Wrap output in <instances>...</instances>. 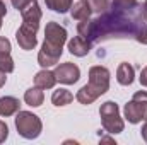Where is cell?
<instances>
[{
    "label": "cell",
    "instance_id": "cell-18",
    "mask_svg": "<svg viewBox=\"0 0 147 145\" xmlns=\"http://www.w3.org/2000/svg\"><path fill=\"white\" fill-rule=\"evenodd\" d=\"M0 70L5 73L14 72V60L10 53H0Z\"/></svg>",
    "mask_w": 147,
    "mask_h": 145
},
{
    "label": "cell",
    "instance_id": "cell-7",
    "mask_svg": "<svg viewBox=\"0 0 147 145\" xmlns=\"http://www.w3.org/2000/svg\"><path fill=\"white\" fill-rule=\"evenodd\" d=\"M21 15H22V26L21 28H24L28 31H33V33H38L39 21H41V9H39L36 0H33L26 9H22Z\"/></svg>",
    "mask_w": 147,
    "mask_h": 145
},
{
    "label": "cell",
    "instance_id": "cell-23",
    "mask_svg": "<svg viewBox=\"0 0 147 145\" xmlns=\"http://www.w3.org/2000/svg\"><path fill=\"white\" fill-rule=\"evenodd\" d=\"M10 2H12V5H14L17 10H22V9H26L33 0H10Z\"/></svg>",
    "mask_w": 147,
    "mask_h": 145
},
{
    "label": "cell",
    "instance_id": "cell-21",
    "mask_svg": "<svg viewBox=\"0 0 147 145\" xmlns=\"http://www.w3.org/2000/svg\"><path fill=\"white\" fill-rule=\"evenodd\" d=\"M0 53H10V41L7 38H0Z\"/></svg>",
    "mask_w": 147,
    "mask_h": 145
},
{
    "label": "cell",
    "instance_id": "cell-12",
    "mask_svg": "<svg viewBox=\"0 0 147 145\" xmlns=\"http://www.w3.org/2000/svg\"><path fill=\"white\" fill-rule=\"evenodd\" d=\"M55 84H57L55 72H51L48 68H45V70H41L34 75V85L39 89H51Z\"/></svg>",
    "mask_w": 147,
    "mask_h": 145
},
{
    "label": "cell",
    "instance_id": "cell-24",
    "mask_svg": "<svg viewBox=\"0 0 147 145\" xmlns=\"http://www.w3.org/2000/svg\"><path fill=\"white\" fill-rule=\"evenodd\" d=\"M139 80H140V84L147 87V67L146 68H142V72H140V77H139Z\"/></svg>",
    "mask_w": 147,
    "mask_h": 145
},
{
    "label": "cell",
    "instance_id": "cell-17",
    "mask_svg": "<svg viewBox=\"0 0 147 145\" xmlns=\"http://www.w3.org/2000/svg\"><path fill=\"white\" fill-rule=\"evenodd\" d=\"M74 0H45L46 7L51 9L53 12H58V14H65L67 10H70Z\"/></svg>",
    "mask_w": 147,
    "mask_h": 145
},
{
    "label": "cell",
    "instance_id": "cell-13",
    "mask_svg": "<svg viewBox=\"0 0 147 145\" xmlns=\"http://www.w3.org/2000/svg\"><path fill=\"white\" fill-rule=\"evenodd\" d=\"M134 77H135V72H134V67L130 63L123 62V63L118 65V70H116V80H118V84L130 85L134 82Z\"/></svg>",
    "mask_w": 147,
    "mask_h": 145
},
{
    "label": "cell",
    "instance_id": "cell-19",
    "mask_svg": "<svg viewBox=\"0 0 147 145\" xmlns=\"http://www.w3.org/2000/svg\"><path fill=\"white\" fill-rule=\"evenodd\" d=\"M87 2H89L92 12H99V14L110 7V0H87Z\"/></svg>",
    "mask_w": 147,
    "mask_h": 145
},
{
    "label": "cell",
    "instance_id": "cell-26",
    "mask_svg": "<svg viewBox=\"0 0 147 145\" xmlns=\"http://www.w3.org/2000/svg\"><path fill=\"white\" fill-rule=\"evenodd\" d=\"M5 75H7V73H5V72H2V70H0V87H2V85H3V84L7 82V77H5Z\"/></svg>",
    "mask_w": 147,
    "mask_h": 145
},
{
    "label": "cell",
    "instance_id": "cell-22",
    "mask_svg": "<svg viewBox=\"0 0 147 145\" xmlns=\"http://www.w3.org/2000/svg\"><path fill=\"white\" fill-rule=\"evenodd\" d=\"M7 137H9V126H7L3 121H0V144L5 142Z\"/></svg>",
    "mask_w": 147,
    "mask_h": 145
},
{
    "label": "cell",
    "instance_id": "cell-25",
    "mask_svg": "<svg viewBox=\"0 0 147 145\" xmlns=\"http://www.w3.org/2000/svg\"><path fill=\"white\" fill-rule=\"evenodd\" d=\"M5 14H7V7H5V3L0 0V19H3Z\"/></svg>",
    "mask_w": 147,
    "mask_h": 145
},
{
    "label": "cell",
    "instance_id": "cell-3",
    "mask_svg": "<svg viewBox=\"0 0 147 145\" xmlns=\"http://www.w3.org/2000/svg\"><path fill=\"white\" fill-rule=\"evenodd\" d=\"M110 89V70L106 67L96 65L89 70V82L79 89L75 99L80 104H91L99 96H103Z\"/></svg>",
    "mask_w": 147,
    "mask_h": 145
},
{
    "label": "cell",
    "instance_id": "cell-14",
    "mask_svg": "<svg viewBox=\"0 0 147 145\" xmlns=\"http://www.w3.org/2000/svg\"><path fill=\"white\" fill-rule=\"evenodd\" d=\"M19 99L12 97V96H5V97H0V116H12L19 111Z\"/></svg>",
    "mask_w": 147,
    "mask_h": 145
},
{
    "label": "cell",
    "instance_id": "cell-11",
    "mask_svg": "<svg viewBox=\"0 0 147 145\" xmlns=\"http://www.w3.org/2000/svg\"><path fill=\"white\" fill-rule=\"evenodd\" d=\"M91 14H92V9L87 0H77L70 7V15H72V19H77V21L89 19Z\"/></svg>",
    "mask_w": 147,
    "mask_h": 145
},
{
    "label": "cell",
    "instance_id": "cell-4",
    "mask_svg": "<svg viewBox=\"0 0 147 145\" xmlns=\"http://www.w3.org/2000/svg\"><path fill=\"white\" fill-rule=\"evenodd\" d=\"M99 116H101V123H103L105 132H108L111 135H116V133L123 132L125 123L120 116V109H118L116 103H113V101L103 103L101 108H99Z\"/></svg>",
    "mask_w": 147,
    "mask_h": 145
},
{
    "label": "cell",
    "instance_id": "cell-10",
    "mask_svg": "<svg viewBox=\"0 0 147 145\" xmlns=\"http://www.w3.org/2000/svg\"><path fill=\"white\" fill-rule=\"evenodd\" d=\"M16 39H17L19 46H21L22 50H26V51L34 50L36 44H38L36 33L28 31V29H24V28H19V29H17V33H16Z\"/></svg>",
    "mask_w": 147,
    "mask_h": 145
},
{
    "label": "cell",
    "instance_id": "cell-30",
    "mask_svg": "<svg viewBox=\"0 0 147 145\" xmlns=\"http://www.w3.org/2000/svg\"><path fill=\"white\" fill-rule=\"evenodd\" d=\"M0 28H2V19H0Z\"/></svg>",
    "mask_w": 147,
    "mask_h": 145
},
{
    "label": "cell",
    "instance_id": "cell-29",
    "mask_svg": "<svg viewBox=\"0 0 147 145\" xmlns=\"http://www.w3.org/2000/svg\"><path fill=\"white\" fill-rule=\"evenodd\" d=\"M103 142H110V144H113L115 140H113V138H110V137H101V144H103Z\"/></svg>",
    "mask_w": 147,
    "mask_h": 145
},
{
    "label": "cell",
    "instance_id": "cell-6",
    "mask_svg": "<svg viewBox=\"0 0 147 145\" xmlns=\"http://www.w3.org/2000/svg\"><path fill=\"white\" fill-rule=\"evenodd\" d=\"M125 118L128 123L137 125L142 119L147 121V91H139L134 94L132 101L125 104Z\"/></svg>",
    "mask_w": 147,
    "mask_h": 145
},
{
    "label": "cell",
    "instance_id": "cell-9",
    "mask_svg": "<svg viewBox=\"0 0 147 145\" xmlns=\"http://www.w3.org/2000/svg\"><path fill=\"white\" fill-rule=\"evenodd\" d=\"M92 48V43L82 36H75L69 41V51L74 56H86Z\"/></svg>",
    "mask_w": 147,
    "mask_h": 145
},
{
    "label": "cell",
    "instance_id": "cell-28",
    "mask_svg": "<svg viewBox=\"0 0 147 145\" xmlns=\"http://www.w3.org/2000/svg\"><path fill=\"white\" fill-rule=\"evenodd\" d=\"M142 14H144V19L147 21V0L144 2V5H142Z\"/></svg>",
    "mask_w": 147,
    "mask_h": 145
},
{
    "label": "cell",
    "instance_id": "cell-16",
    "mask_svg": "<svg viewBox=\"0 0 147 145\" xmlns=\"http://www.w3.org/2000/svg\"><path fill=\"white\" fill-rule=\"evenodd\" d=\"M74 101V94L67 89H58L51 94V103L55 106H67Z\"/></svg>",
    "mask_w": 147,
    "mask_h": 145
},
{
    "label": "cell",
    "instance_id": "cell-2",
    "mask_svg": "<svg viewBox=\"0 0 147 145\" xmlns=\"http://www.w3.org/2000/svg\"><path fill=\"white\" fill-rule=\"evenodd\" d=\"M65 41H67V29L58 22H48L45 28V43L38 53V63L43 68L57 65L63 53Z\"/></svg>",
    "mask_w": 147,
    "mask_h": 145
},
{
    "label": "cell",
    "instance_id": "cell-8",
    "mask_svg": "<svg viewBox=\"0 0 147 145\" xmlns=\"http://www.w3.org/2000/svg\"><path fill=\"white\" fill-rule=\"evenodd\" d=\"M55 77H57V82H62V84H75L79 79H80V68L75 65V63H60L57 68H55Z\"/></svg>",
    "mask_w": 147,
    "mask_h": 145
},
{
    "label": "cell",
    "instance_id": "cell-20",
    "mask_svg": "<svg viewBox=\"0 0 147 145\" xmlns=\"http://www.w3.org/2000/svg\"><path fill=\"white\" fill-rule=\"evenodd\" d=\"M135 39H137L139 43H142V44H147V22L142 26V28H140V31L137 33Z\"/></svg>",
    "mask_w": 147,
    "mask_h": 145
},
{
    "label": "cell",
    "instance_id": "cell-15",
    "mask_svg": "<svg viewBox=\"0 0 147 145\" xmlns=\"http://www.w3.org/2000/svg\"><path fill=\"white\" fill-rule=\"evenodd\" d=\"M43 99H45L43 89H39L36 85L31 87V89H28V91L24 92V101H26V104H29V106H33V108L41 106V104H43Z\"/></svg>",
    "mask_w": 147,
    "mask_h": 145
},
{
    "label": "cell",
    "instance_id": "cell-5",
    "mask_svg": "<svg viewBox=\"0 0 147 145\" xmlns=\"http://www.w3.org/2000/svg\"><path fill=\"white\" fill-rule=\"evenodd\" d=\"M16 128L22 138L33 140V138L39 137V133L43 130V123L36 114H33L29 111H19L16 116Z\"/></svg>",
    "mask_w": 147,
    "mask_h": 145
},
{
    "label": "cell",
    "instance_id": "cell-27",
    "mask_svg": "<svg viewBox=\"0 0 147 145\" xmlns=\"http://www.w3.org/2000/svg\"><path fill=\"white\" fill-rule=\"evenodd\" d=\"M140 133H142V138L147 142V121H146V125L142 126V130H140Z\"/></svg>",
    "mask_w": 147,
    "mask_h": 145
},
{
    "label": "cell",
    "instance_id": "cell-1",
    "mask_svg": "<svg viewBox=\"0 0 147 145\" xmlns=\"http://www.w3.org/2000/svg\"><path fill=\"white\" fill-rule=\"evenodd\" d=\"M146 22L142 7L137 0H111L110 7L103 10L99 17L80 21L77 24V33L94 43L108 38L137 36Z\"/></svg>",
    "mask_w": 147,
    "mask_h": 145
}]
</instances>
